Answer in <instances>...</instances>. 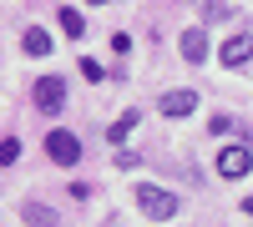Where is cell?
Segmentation results:
<instances>
[{"label": "cell", "instance_id": "cell-1", "mask_svg": "<svg viewBox=\"0 0 253 227\" xmlns=\"http://www.w3.org/2000/svg\"><path fill=\"white\" fill-rule=\"evenodd\" d=\"M137 207L152 222H167V217H177V197L162 192V187H152V182H142V187H137Z\"/></svg>", "mask_w": 253, "mask_h": 227}, {"label": "cell", "instance_id": "cell-11", "mask_svg": "<svg viewBox=\"0 0 253 227\" xmlns=\"http://www.w3.org/2000/svg\"><path fill=\"white\" fill-rule=\"evenodd\" d=\"M61 31H66V35H81V31H86V20H81V15L66 5V10H61Z\"/></svg>", "mask_w": 253, "mask_h": 227}, {"label": "cell", "instance_id": "cell-12", "mask_svg": "<svg viewBox=\"0 0 253 227\" xmlns=\"http://www.w3.org/2000/svg\"><path fill=\"white\" fill-rule=\"evenodd\" d=\"M15 157H20V141H15V136H5V141H0V162H5V167H10Z\"/></svg>", "mask_w": 253, "mask_h": 227}, {"label": "cell", "instance_id": "cell-15", "mask_svg": "<svg viewBox=\"0 0 253 227\" xmlns=\"http://www.w3.org/2000/svg\"><path fill=\"white\" fill-rule=\"evenodd\" d=\"M203 15H208V20H228V15H233V5H203Z\"/></svg>", "mask_w": 253, "mask_h": 227}, {"label": "cell", "instance_id": "cell-9", "mask_svg": "<svg viewBox=\"0 0 253 227\" xmlns=\"http://www.w3.org/2000/svg\"><path fill=\"white\" fill-rule=\"evenodd\" d=\"M26 222H31V227H56V212L41 207V202H31V207H26Z\"/></svg>", "mask_w": 253, "mask_h": 227}, {"label": "cell", "instance_id": "cell-10", "mask_svg": "<svg viewBox=\"0 0 253 227\" xmlns=\"http://www.w3.org/2000/svg\"><path fill=\"white\" fill-rule=\"evenodd\" d=\"M137 121H142L137 111H126V116L117 121V127H107V136H112V141H126V131H132V127H137Z\"/></svg>", "mask_w": 253, "mask_h": 227}, {"label": "cell", "instance_id": "cell-7", "mask_svg": "<svg viewBox=\"0 0 253 227\" xmlns=\"http://www.w3.org/2000/svg\"><path fill=\"white\" fill-rule=\"evenodd\" d=\"M177 46H182V61H193V66H198V61H208V31H182Z\"/></svg>", "mask_w": 253, "mask_h": 227}, {"label": "cell", "instance_id": "cell-17", "mask_svg": "<svg viewBox=\"0 0 253 227\" xmlns=\"http://www.w3.org/2000/svg\"><path fill=\"white\" fill-rule=\"evenodd\" d=\"M86 5H101V0H86Z\"/></svg>", "mask_w": 253, "mask_h": 227}, {"label": "cell", "instance_id": "cell-14", "mask_svg": "<svg viewBox=\"0 0 253 227\" xmlns=\"http://www.w3.org/2000/svg\"><path fill=\"white\" fill-rule=\"evenodd\" d=\"M81 76H86V81H101V76H107V71H101L96 61H86V56H81Z\"/></svg>", "mask_w": 253, "mask_h": 227}, {"label": "cell", "instance_id": "cell-4", "mask_svg": "<svg viewBox=\"0 0 253 227\" xmlns=\"http://www.w3.org/2000/svg\"><path fill=\"white\" fill-rule=\"evenodd\" d=\"M36 106L41 111H61V106H66V81H56V76L36 81Z\"/></svg>", "mask_w": 253, "mask_h": 227}, {"label": "cell", "instance_id": "cell-5", "mask_svg": "<svg viewBox=\"0 0 253 227\" xmlns=\"http://www.w3.org/2000/svg\"><path fill=\"white\" fill-rule=\"evenodd\" d=\"M223 66H243V61H253V31L233 35V40H223V51H218Z\"/></svg>", "mask_w": 253, "mask_h": 227}, {"label": "cell", "instance_id": "cell-8", "mask_svg": "<svg viewBox=\"0 0 253 227\" xmlns=\"http://www.w3.org/2000/svg\"><path fill=\"white\" fill-rule=\"evenodd\" d=\"M20 51H26V56H51V35L31 26V31H26V40H20Z\"/></svg>", "mask_w": 253, "mask_h": 227}, {"label": "cell", "instance_id": "cell-2", "mask_svg": "<svg viewBox=\"0 0 253 227\" xmlns=\"http://www.w3.org/2000/svg\"><path fill=\"white\" fill-rule=\"evenodd\" d=\"M46 157L56 162V167H76V162H81V141H76L71 131H61V127H56V131L46 136Z\"/></svg>", "mask_w": 253, "mask_h": 227}, {"label": "cell", "instance_id": "cell-6", "mask_svg": "<svg viewBox=\"0 0 253 227\" xmlns=\"http://www.w3.org/2000/svg\"><path fill=\"white\" fill-rule=\"evenodd\" d=\"M193 111H198V91L177 86V91H167V96H162V116H193Z\"/></svg>", "mask_w": 253, "mask_h": 227}, {"label": "cell", "instance_id": "cell-16", "mask_svg": "<svg viewBox=\"0 0 253 227\" xmlns=\"http://www.w3.org/2000/svg\"><path fill=\"white\" fill-rule=\"evenodd\" d=\"M238 207H243V212H248V217H253V197H248V202H238Z\"/></svg>", "mask_w": 253, "mask_h": 227}, {"label": "cell", "instance_id": "cell-3", "mask_svg": "<svg viewBox=\"0 0 253 227\" xmlns=\"http://www.w3.org/2000/svg\"><path fill=\"white\" fill-rule=\"evenodd\" d=\"M213 167H218V177H228V182H238V177H243V172L253 167V157H248V147H223Z\"/></svg>", "mask_w": 253, "mask_h": 227}, {"label": "cell", "instance_id": "cell-13", "mask_svg": "<svg viewBox=\"0 0 253 227\" xmlns=\"http://www.w3.org/2000/svg\"><path fill=\"white\" fill-rule=\"evenodd\" d=\"M233 127H238L233 116H213V121H208V131H218V136H228V131H233Z\"/></svg>", "mask_w": 253, "mask_h": 227}]
</instances>
